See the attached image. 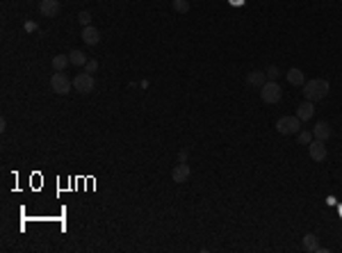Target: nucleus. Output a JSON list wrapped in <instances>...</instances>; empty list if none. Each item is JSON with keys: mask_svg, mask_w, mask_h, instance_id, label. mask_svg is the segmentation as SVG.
Returning a JSON list of instances; mask_svg holds the SVG:
<instances>
[{"mask_svg": "<svg viewBox=\"0 0 342 253\" xmlns=\"http://www.w3.org/2000/svg\"><path fill=\"white\" fill-rule=\"evenodd\" d=\"M178 160H180V162H185V160H187V151H185V148L178 153Z\"/></svg>", "mask_w": 342, "mask_h": 253, "instance_id": "22", "label": "nucleus"}, {"mask_svg": "<svg viewBox=\"0 0 342 253\" xmlns=\"http://www.w3.org/2000/svg\"><path fill=\"white\" fill-rule=\"evenodd\" d=\"M68 60H71L73 66H84V64H87V55H84L82 51H78V48L68 53Z\"/></svg>", "mask_w": 342, "mask_h": 253, "instance_id": "16", "label": "nucleus"}, {"mask_svg": "<svg viewBox=\"0 0 342 253\" xmlns=\"http://www.w3.org/2000/svg\"><path fill=\"white\" fill-rule=\"evenodd\" d=\"M39 14L44 18H55L60 14V0H39Z\"/></svg>", "mask_w": 342, "mask_h": 253, "instance_id": "7", "label": "nucleus"}, {"mask_svg": "<svg viewBox=\"0 0 342 253\" xmlns=\"http://www.w3.org/2000/svg\"><path fill=\"white\" fill-rule=\"evenodd\" d=\"M301 247L306 249V251H310V253H324L326 251L324 247H320V242H317V235H313V233H308V235L303 237Z\"/></svg>", "mask_w": 342, "mask_h": 253, "instance_id": "11", "label": "nucleus"}, {"mask_svg": "<svg viewBox=\"0 0 342 253\" xmlns=\"http://www.w3.org/2000/svg\"><path fill=\"white\" fill-rule=\"evenodd\" d=\"M84 66H87V73H91V75L98 71V62H96V60H87V64H84Z\"/></svg>", "mask_w": 342, "mask_h": 253, "instance_id": "21", "label": "nucleus"}, {"mask_svg": "<svg viewBox=\"0 0 342 253\" xmlns=\"http://www.w3.org/2000/svg\"><path fill=\"white\" fill-rule=\"evenodd\" d=\"M94 87H96L94 75L87 73V71H84V73H78L75 78H73V89L78 91V94H91Z\"/></svg>", "mask_w": 342, "mask_h": 253, "instance_id": "4", "label": "nucleus"}, {"mask_svg": "<svg viewBox=\"0 0 342 253\" xmlns=\"http://www.w3.org/2000/svg\"><path fill=\"white\" fill-rule=\"evenodd\" d=\"M174 9L178 14H187L190 11V0H174Z\"/></svg>", "mask_w": 342, "mask_h": 253, "instance_id": "18", "label": "nucleus"}, {"mask_svg": "<svg viewBox=\"0 0 342 253\" xmlns=\"http://www.w3.org/2000/svg\"><path fill=\"white\" fill-rule=\"evenodd\" d=\"M71 87H73V82L62 73V71H55V73L51 75V89L55 91V94L64 96V94H68V91H71Z\"/></svg>", "mask_w": 342, "mask_h": 253, "instance_id": "5", "label": "nucleus"}, {"mask_svg": "<svg viewBox=\"0 0 342 253\" xmlns=\"http://www.w3.org/2000/svg\"><path fill=\"white\" fill-rule=\"evenodd\" d=\"M71 64V60H68V55H55L51 60V68L53 71H64V68Z\"/></svg>", "mask_w": 342, "mask_h": 253, "instance_id": "15", "label": "nucleus"}, {"mask_svg": "<svg viewBox=\"0 0 342 253\" xmlns=\"http://www.w3.org/2000/svg\"><path fill=\"white\" fill-rule=\"evenodd\" d=\"M265 73H267V80H276L280 75V71H278V66H270Z\"/></svg>", "mask_w": 342, "mask_h": 253, "instance_id": "20", "label": "nucleus"}, {"mask_svg": "<svg viewBox=\"0 0 342 253\" xmlns=\"http://www.w3.org/2000/svg\"><path fill=\"white\" fill-rule=\"evenodd\" d=\"M230 2H235V5H242V0H230Z\"/></svg>", "mask_w": 342, "mask_h": 253, "instance_id": "23", "label": "nucleus"}, {"mask_svg": "<svg viewBox=\"0 0 342 253\" xmlns=\"http://www.w3.org/2000/svg\"><path fill=\"white\" fill-rule=\"evenodd\" d=\"M247 82L251 84V87H263V84L267 82V73H265V71H251V73L247 75Z\"/></svg>", "mask_w": 342, "mask_h": 253, "instance_id": "14", "label": "nucleus"}, {"mask_svg": "<svg viewBox=\"0 0 342 253\" xmlns=\"http://www.w3.org/2000/svg\"><path fill=\"white\" fill-rule=\"evenodd\" d=\"M78 21H80V25H82V28H87V25H91V14H89V11H80V14H78Z\"/></svg>", "mask_w": 342, "mask_h": 253, "instance_id": "19", "label": "nucleus"}, {"mask_svg": "<svg viewBox=\"0 0 342 253\" xmlns=\"http://www.w3.org/2000/svg\"><path fill=\"white\" fill-rule=\"evenodd\" d=\"M260 98H263L265 103H270V105L278 103L280 98H283V89H280V84L276 82V80H267V82L260 87Z\"/></svg>", "mask_w": 342, "mask_h": 253, "instance_id": "2", "label": "nucleus"}, {"mask_svg": "<svg viewBox=\"0 0 342 253\" xmlns=\"http://www.w3.org/2000/svg\"><path fill=\"white\" fill-rule=\"evenodd\" d=\"M326 141H320V139H313L308 144V153H310V160L313 162H324L326 160Z\"/></svg>", "mask_w": 342, "mask_h": 253, "instance_id": "6", "label": "nucleus"}, {"mask_svg": "<svg viewBox=\"0 0 342 253\" xmlns=\"http://www.w3.org/2000/svg\"><path fill=\"white\" fill-rule=\"evenodd\" d=\"M331 135H333V128H331V124H326V121H320V124L313 128V137L320 141H329Z\"/></svg>", "mask_w": 342, "mask_h": 253, "instance_id": "10", "label": "nucleus"}, {"mask_svg": "<svg viewBox=\"0 0 342 253\" xmlns=\"http://www.w3.org/2000/svg\"><path fill=\"white\" fill-rule=\"evenodd\" d=\"M303 96H306V101H324L326 96H329V80L324 78H313L308 82H303Z\"/></svg>", "mask_w": 342, "mask_h": 253, "instance_id": "1", "label": "nucleus"}, {"mask_svg": "<svg viewBox=\"0 0 342 253\" xmlns=\"http://www.w3.org/2000/svg\"><path fill=\"white\" fill-rule=\"evenodd\" d=\"M313 139H315L313 132H308V130H299V132H297V141L301 144V146H308Z\"/></svg>", "mask_w": 342, "mask_h": 253, "instance_id": "17", "label": "nucleus"}, {"mask_svg": "<svg viewBox=\"0 0 342 253\" xmlns=\"http://www.w3.org/2000/svg\"><path fill=\"white\" fill-rule=\"evenodd\" d=\"M297 117L301 119V121H310V119L315 117V103L313 101H303L301 105L297 107Z\"/></svg>", "mask_w": 342, "mask_h": 253, "instance_id": "12", "label": "nucleus"}, {"mask_svg": "<svg viewBox=\"0 0 342 253\" xmlns=\"http://www.w3.org/2000/svg\"><path fill=\"white\" fill-rule=\"evenodd\" d=\"M301 119L299 117H280L278 121H276V130H278V135H297L299 130H301Z\"/></svg>", "mask_w": 342, "mask_h": 253, "instance_id": "3", "label": "nucleus"}, {"mask_svg": "<svg viewBox=\"0 0 342 253\" xmlns=\"http://www.w3.org/2000/svg\"><path fill=\"white\" fill-rule=\"evenodd\" d=\"M190 176H192V169H190V164H185V162L176 164L174 171H171V180H174V183H187Z\"/></svg>", "mask_w": 342, "mask_h": 253, "instance_id": "8", "label": "nucleus"}, {"mask_svg": "<svg viewBox=\"0 0 342 253\" xmlns=\"http://www.w3.org/2000/svg\"><path fill=\"white\" fill-rule=\"evenodd\" d=\"M82 41L87 46H96V44H101V30L94 28V25H87V28H82Z\"/></svg>", "mask_w": 342, "mask_h": 253, "instance_id": "9", "label": "nucleus"}, {"mask_svg": "<svg viewBox=\"0 0 342 253\" xmlns=\"http://www.w3.org/2000/svg\"><path fill=\"white\" fill-rule=\"evenodd\" d=\"M285 75H287V82L294 84V87H301V84L306 82V75H303V71H301V68H297V66L290 68Z\"/></svg>", "mask_w": 342, "mask_h": 253, "instance_id": "13", "label": "nucleus"}]
</instances>
